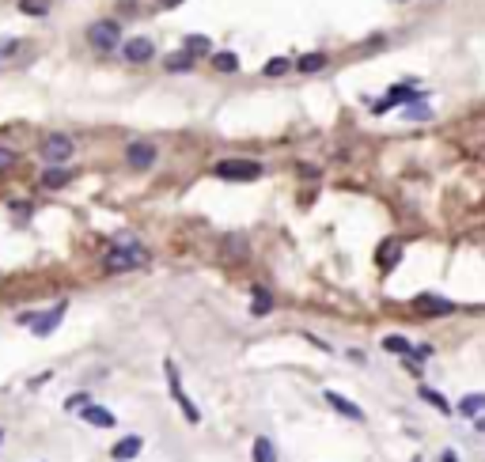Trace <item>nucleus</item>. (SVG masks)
Wrapping results in <instances>:
<instances>
[{
    "instance_id": "1",
    "label": "nucleus",
    "mask_w": 485,
    "mask_h": 462,
    "mask_svg": "<svg viewBox=\"0 0 485 462\" xmlns=\"http://www.w3.org/2000/svg\"><path fill=\"white\" fill-rule=\"evenodd\" d=\"M144 262H148V250H144L141 242L125 239L107 254V273H125V269H136V265H144Z\"/></svg>"
},
{
    "instance_id": "25",
    "label": "nucleus",
    "mask_w": 485,
    "mask_h": 462,
    "mask_svg": "<svg viewBox=\"0 0 485 462\" xmlns=\"http://www.w3.org/2000/svg\"><path fill=\"white\" fill-rule=\"evenodd\" d=\"M398 250H402L398 242H387V247L379 250V265H383V269H391V265L398 262Z\"/></svg>"
},
{
    "instance_id": "31",
    "label": "nucleus",
    "mask_w": 485,
    "mask_h": 462,
    "mask_svg": "<svg viewBox=\"0 0 485 462\" xmlns=\"http://www.w3.org/2000/svg\"><path fill=\"white\" fill-rule=\"evenodd\" d=\"M443 462H459V459H455V451H443Z\"/></svg>"
},
{
    "instance_id": "24",
    "label": "nucleus",
    "mask_w": 485,
    "mask_h": 462,
    "mask_svg": "<svg viewBox=\"0 0 485 462\" xmlns=\"http://www.w3.org/2000/svg\"><path fill=\"white\" fill-rule=\"evenodd\" d=\"M432 118V107L428 103H414V107H406V121H428Z\"/></svg>"
},
{
    "instance_id": "27",
    "label": "nucleus",
    "mask_w": 485,
    "mask_h": 462,
    "mask_svg": "<svg viewBox=\"0 0 485 462\" xmlns=\"http://www.w3.org/2000/svg\"><path fill=\"white\" fill-rule=\"evenodd\" d=\"M224 247H228V254H247V239H239V235H228V242H224Z\"/></svg>"
},
{
    "instance_id": "21",
    "label": "nucleus",
    "mask_w": 485,
    "mask_h": 462,
    "mask_svg": "<svg viewBox=\"0 0 485 462\" xmlns=\"http://www.w3.org/2000/svg\"><path fill=\"white\" fill-rule=\"evenodd\" d=\"M213 69L216 72H239V57L236 53H213Z\"/></svg>"
},
{
    "instance_id": "8",
    "label": "nucleus",
    "mask_w": 485,
    "mask_h": 462,
    "mask_svg": "<svg viewBox=\"0 0 485 462\" xmlns=\"http://www.w3.org/2000/svg\"><path fill=\"white\" fill-rule=\"evenodd\" d=\"M125 163L136 167V171H144V167L156 163V148H152L148 141H133V144L125 148Z\"/></svg>"
},
{
    "instance_id": "4",
    "label": "nucleus",
    "mask_w": 485,
    "mask_h": 462,
    "mask_svg": "<svg viewBox=\"0 0 485 462\" xmlns=\"http://www.w3.org/2000/svg\"><path fill=\"white\" fill-rule=\"evenodd\" d=\"M87 42L99 46V50H114L121 42V27L114 19H95L91 27H87Z\"/></svg>"
},
{
    "instance_id": "22",
    "label": "nucleus",
    "mask_w": 485,
    "mask_h": 462,
    "mask_svg": "<svg viewBox=\"0 0 485 462\" xmlns=\"http://www.w3.org/2000/svg\"><path fill=\"white\" fill-rule=\"evenodd\" d=\"M182 50L193 53V57H197V53H209V38L205 35H190V38H182Z\"/></svg>"
},
{
    "instance_id": "28",
    "label": "nucleus",
    "mask_w": 485,
    "mask_h": 462,
    "mask_svg": "<svg viewBox=\"0 0 485 462\" xmlns=\"http://www.w3.org/2000/svg\"><path fill=\"white\" fill-rule=\"evenodd\" d=\"M12 163H15V152L8 148V144H0V171H8Z\"/></svg>"
},
{
    "instance_id": "16",
    "label": "nucleus",
    "mask_w": 485,
    "mask_h": 462,
    "mask_svg": "<svg viewBox=\"0 0 485 462\" xmlns=\"http://www.w3.org/2000/svg\"><path fill=\"white\" fill-rule=\"evenodd\" d=\"M254 462H277V447H273L270 436H258L254 440Z\"/></svg>"
},
{
    "instance_id": "32",
    "label": "nucleus",
    "mask_w": 485,
    "mask_h": 462,
    "mask_svg": "<svg viewBox=\"0 0 485 462\" xmlns=\"http://www.w3.org/2000/svg\"><path fill=\"white\" fill-rule=\"evenodd\" d=\"M0 440H4V432H0Z\"/></svg>"
},
{
    "instance_id": "26",
    "label": "nucleus",
    "mask_w": 485,
    "mask_h": 462,
    "mask_svg": "<svg viewBox=\"0 0 485 462\" xmlns=\"http://www.w3.org/2000/svg\"><path fill=\"white\" fill-rule=\"evenodd\" d=\"M265 76H285L288 72V57H273V61H265Z\"/></svg>"
},
{
    "instance_id": "33",
    "label": "nucleus",
    "mask_w": 485,
    "mask_h": 462,
    "mask_svg": "<svg viewBox=\"0 0 485 462\" xmlns=\"http://www.w3.org/2000/svg\"><path fill=\"white\" fill-rule=\"evenodd\" d=\"M414 462H421V459H414Z\"/></svg>"
},
{
    "instance_id": "9",
    "label": "nucleus",
    "mask_w": 485,
    "mask_h": 462,
    "mask_svg": "<svg viewBox=\"0 0 485 462\" xmlns=\"http://www.w3.org/2000/svg\"><path fill=\"white\" fill-rule=\"evenodd\" d=\"M414 311H421V314H451V311H455V303H451V299H443V296L425 292V296L414 299Z\"/></svg>"
},
{
    "instance_id": "12",
    "label": "nucleus",
    "mask_w": 485,
    "mask_h": 462,
    "mask_svg": "<svg viewBox=\"0 0 485 462\" xmlns=\"http://www.w3.org/2000/svg\"><path fill=\"white\" fill-rule=\"evenodd\" d=\"M84 420H87V425H95V428H114L118 425L114 413L103 409V405H84Z\"/></svg>"
},
{
    "instance_id": "19",
    "label": "nucleus",
    "mask_w": 485,
    "mask_h": 462,
    "mask_svg": "<svg viewBox=\"0 0 485 462\" xmlns=\"http://www.w3.org/2000/svg\"><path fill=\"white\" fill-rule=\"evenodd\" d=\"M482 409H485V394H466V398L459 402V413H463V417H478Z\"/></svg>"
},
{
    "instance_id": "29",
    "label": "nucleus",
    "mask_w": 485,
    "mask_h": 462,
    "mask_svg": "<svg viewBox=\"0 0 485 462\" xmlns=\"http://www.w3.org/2000/svg\"><path fill=\"white\" fill-rule=\"evenodd\" d=\"M15 50H19V42H15V38H8V42L0 46V53H4V57H8V53H15Z\"/></svg>"
},
{
    "instance_id": "30",
    "label": "nucleus",
    "mask_w": 485,
    "mask_h": 462,
    "mask_svg": "<svg viewBox=\"0 0 485 462\" xmlns=\"http://www.w3.org/2000/svg\"><path fill=\"white\" fill-rule=\"evenodd\" d=\"M175 4H182V0H159V8H175Z\"/></svg>"
},
{
    "instance_id": "18",
    "label": "nucleus",
    "mask_w": 485,
    "mask_h": 462,
    "mask_svg": "<svg viewBox=\"0 0 485 462\" xmlns=\"http://www.w3.org/2000/svg\"><path fill=\"white\" fill-rule=\"evenodd\" d=\"M383 348L387 353H398V356H414L417 348L406 341V337H398V334H391V337H383Z\"/></svg>"
},
{
    "instance_id": "20",
    "label": "nucleus",
    "mask_w": 485,
    "mask_h": 462,
    "mask_svg": "<svg viewBox=\"0 0 485 462\" xmlns=\"http://www.w3.org/2000/svg\"><path fill=\"white\" fill-rule=\"evenodd\" d=\"M417 394H421V398H425L428 405H432V409H440V413H451V402L443 398L440 391H432V387H421V391H417Z\"/></svg>"
},
{
    "instance_id": "2",
    "label": "nucleus",
    "mask_w": 485,
    "mask_h": 462,
    "mask_svg": "<svg viewBox=\"0 0 485 462\" xmlns=\"http://www.w3.org/2000/svg\"><path fill=\"white\" fill-rule=\"evenodd\" d=\"M216 178H224V182H254V178H262V163H254V159H220Z\"/></svg>"
},
{
    "instance_id": "5",
    "label": "nucleus",
    "mask_w": 485,
    "mask_h": 462,
    "mask_svg": "<svg viewBox=\"0 0 485 462\" xmlns=\"http://www.w3.org/2000/svg\"><path fill=\"white\" fill-rule=\"evenodd\" d=\"M164 371H167V387H171V398H175V402L182 405L186 420H190V425H197V420H201V413H197V405L190 402V394L182 391V383H179V371H175V364L167 360V364H164Z\"/></svg>"
},
{
    "instance_id": "17",
    "label": "nucleus",
    "mask_w": 485,
    "mask_h": 462,
    "mask_svg": "<svg viewBox=\"0 0 485 462\" xmlns=\"http://www.w3.org/2000/svg\"><path fill=\"white\" fill-rule=\"evenodd\" d=\"M296 69H300V72H307V76H311V72L326 69V53H303V57L296 61Z\"/></svg>"
},
{
    "instance_id": "10",
    "label": "nucleus",
    "mask_w": 485,
    "mask_h": 462,
    "mask_svg": "<svg viewBox=\"0 0 485 462\" xmlns=\"http://www.w3.org/2000/svg\"><path fill=\"white\" fill-rule=\"evenodd\" d=\"M326 402H330V405H334V409H337V413H342V417H349V420H357V425H360V420H364V409H360V405H357V402H349V398H345V394H337V391H326Z\"/></svg>"
},
{
    "instance_id": "14",
    "label": "nucleus",
    "mask_w": 485,
    "mask_h": 462,
    "mask_svg": "<svg viewBox=\"0 0 485 462\" xmlns=\"http://www.w3.org/2000/svg\"><path fill=\"white\" fill-rule=\"evenodd\" d=\"M270 311H273V296L262 285H254V303H250V314H258V319H262V314H270Z\"/></svg>"
},
{
    "instance_id": "3",
    "label": "nucleus",
    "mask_w": 485,
    "mask_h": 462,
    "mask_svg": "<svg viewBox=\"0 0 485 462\" xmlns=\"http://www.w3.org/2000/svg\"><path fill=\"white\" fill-rule=\"evenodd\" d=\"M69 156H72V136L69 133H50L42 141V159L50 167H61V163H69Z\"/></svg>"
},
{
    "instance_id": "6",
    "label": "nucleus",
    "mask_w": 485,
    "mask_h": 462,
    "mask_svg": "<svg viewBox=\"0 0 485 462\" xmlns=\"http://www.w3.org/2000/svg\"><path fill=\"white\" fill-rule=\"evenodd\" d=\"M121 57H125L129 64H144V61H152L156 57V42H152V38H129L125 46H121Z\"/></svg>"
},
{
    "instance_id": "7",
    "label": "nucleus",
    "mask_w": 485,
    "mask_h": 462,
    "mask_svg": "<svg viewBox=\"0 0 485 462\" xmlns=\"http://www.w3.org/2000/svg\"><path fill=\"white\" fill-rule=\"evenodd\" d=\"M64 319V303H58V307H50V311L42 314V319H35V314H19V322H30V330H35L38 337H46L50 334L53 326H58V322Z\"/></svg>"
},
{
    "instance_id": "23",
    "label": "nucleus",
    "mask_w": 485,
    "mask_h": 462,
    "mask_svg": "<svg viewBox=\"0 0 485 462\" xmlns=\"http://www.w3.org/2000/svg\"><path fill=\"white\" fill-rule=\"evenodd\" d=\"M19 12L23 15H46L50 12V0H19Z\"/></svg>"
},
{
    "instance_id": "15",
    "label": "nucleus",
    "mask_w": 485,
    "mask_h": 462,
    "mask_svg": "<svg viewBox=\"0 0 485 462\" xmlns=\"http://www.w3.org/2000/svg\"><path fill=\"white\" fill-rule=\"evenodd\" d=\"M69 171L64 167H46V175H42V186L46 190H61V186H69Z\"/></svg>"
},
{
    "instance_id": "13",
    "label": "nucleus",
    "mask_w": 485,
    "mask_h": 462,
    "mask_svg": "<svg viewBox=\"0 0 485 462\" xmlns=\"http://www.w3.org/2000/svg\"><path fill=\"white\" fill-rule=\"evenodd\" d=\"M164 69H167V72H190V69H193V53H186V50H175V53H167Z\"/></svg>"
},
{
    "instance_id": "11",
    "label": "nucleus",
    "mask_w": 485,
    "mask_h": 462,
    "mask_svg": "<svg viewBox=\"0 0 485 462\" xmlns=\"http://www.w3.org/2000/svg\"><path fill=\"white\" fill-rule=\"evenodd\" d=\"M141 447H144V440H141V436H125V440H118L114 447H110V455H114L118 462H129V459H136V455H141Z\"/></svg>"
}]
</instances>
